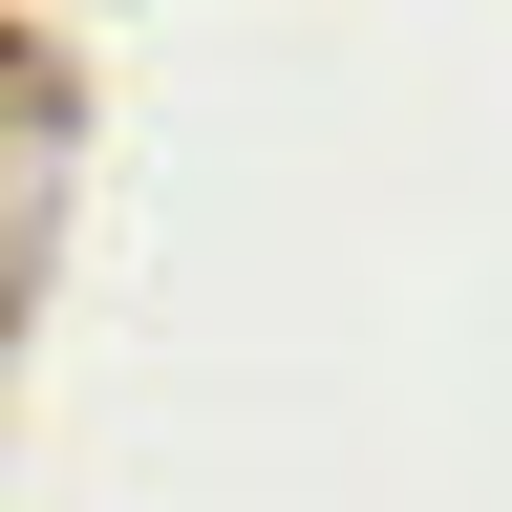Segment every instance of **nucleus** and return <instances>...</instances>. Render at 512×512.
<instances>
[]
</instances>
